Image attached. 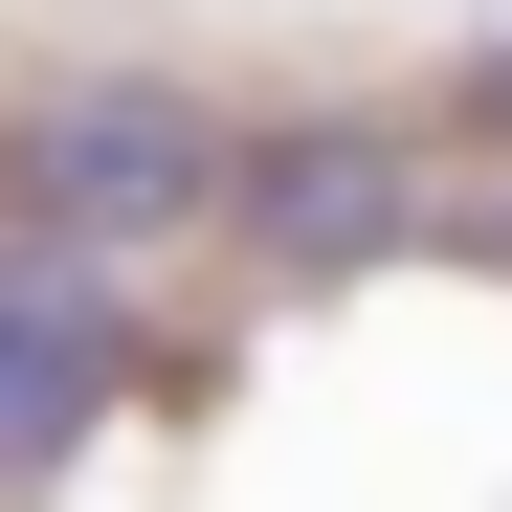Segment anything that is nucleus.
<instances>
[{
  "label": "nucleus",
  "mask_w": 512,
  "mask_h": 512,
  "mask_svg": "<svg viewBox=\"0 0 512 512\" xmlns=\"http://www.w3.org/2000/svg\"><path fill=\"white\" fill-rule=\"evenodd\" d=\"M223 112L179 67H45L23 112H0V245H45V268H134V245L223 223Z\"/></svg>",
  "instance_id": "f257e3e1"
},
{
  "label": "nucleus",
  "mask_w": 512,
  "mask_h": 512,
  "mask_svg": "<svg viewBox=\"0 0 512 512\" xmlns=\"http://www.w3.org/2000/svg\"><path fill=\"white\" fill-rule=\"evenodd\" d=\"M423 223V156L379 134V112H268V134H245L223 156V245H245V268H357V245H401Z\"/></svg>",
  "instance_id": "f03ea898"
},
{
  "label": "nucleus",
  "mask_w": 512,
  "mask_h": 512,
  "mask_svg": "<svg viewBox=\"0 0 512 512\" xmlns=\"http://www.w3.org/2000/svg\"><path fill=\"white\" fill-rule=\"evenodd\" d=\"M112 401H134V312H112V268L0 245V490H45Z\"/></svg>",
  "instance_id": "7ed1b4c3"
},
{
  "label": "nucleus",
  "mask_w": 512,
  "mask_h": 512,
  "mask_svg": "<svg viewBox=\"0 0 512 512\" xmlns=\"http://www.w3.org/2000/svg\"><path fill=\"white\" fill-rule=\"evenodd\" d=\"M490 245H512V201H490Z\"/></svg>",
  "instance_id": "20e7f679"
}]
</instances>
